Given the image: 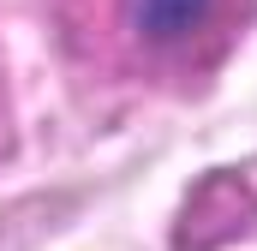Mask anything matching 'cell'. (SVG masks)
I'll return each instance as SVG.
<instances>
[{
  "label": "cell",
  "mask_w": 257,
  "mask_h": 251,
  "mask_svg": "<svg viewBox=\"0 0 257 251\" xmlns=\"http://www.w3.org/2000/svg\"><path fill=\"white\" fill-rule=\"evenodd\" d=\"M209 6L215 0H132V24L150 42H180L209 18Z\"/></svg>",
  "instance_id": "1"
}]
</instances>
